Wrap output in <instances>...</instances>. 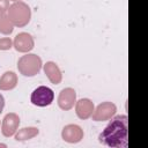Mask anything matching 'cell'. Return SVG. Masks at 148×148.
Returning a JSON list of instances; mask_svg holds the SVG:
<instances>
[{"label":"cell","mask_w":148,"mask_h":148,"mask_svg":"<svg viewBox=\"0 0 148 148\" xmlns=\"http://www.w3.org/2000/svg\"><path fill=\"white\" fill-rule=\"evenodd\" d=\"M99 142L111 148H126L128 146V119L120 114L113 117L98 136Z\"/></svg>","instance_id":"obj_1"},{"label":"cell","mask_w":148,"mask_h":148,"mask_svg":"<svg viewBox=\"0 0 148 148\" xmlns=\"http://www.w3.org/2000/svg\"><path fill=\"white\" fill-rule=\"evenodd\" d=\"M54 92L52 89L45 86H40L36 88L31 94V103L37 106H47L53 102Z\"/></svg>","instance_id":"obj_2"},{"label":"cell","mask_w":148,"mask_h":148,"mask_svg":"<svg viewBox=\"0 0 148 148\" xmlns=\"http://www.w3.org/2000/svg\"><path fill=\"white\" fill-rule=\"evenodd\" d=\"M3 105H5L3 97H2V95L0 94V113H1V111H2V109H3Z\"/></svg>","instance_id":"obj_3"}]
</instances>
